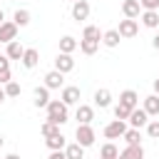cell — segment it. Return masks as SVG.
Returning a JSON list of instances; mask_svg holds the SVG:
<instances>
[{
  "label": "cell",
  "mask_w": 159,
  "mask_h": 159,
  "mask_svg": "<svg viewBox=\"0 0 159 159\" xmlns=\"http://www.w3.org/2000/svg\"><path fill=\"white\" fill-rule=\"evenodd\" d=\"M117 32H119V37H137V32H139V22H137V20L124 17V20H119Z\"/></svg>",
  "instance_id": "277c9868"
},
{
  "label": "cell",
  "mask_w": 159,
  "mask_h": 159,
  "mask_svg": "<svg viewBox=\"0 0 159 159\" xmlns=\"http://www.w3.org/2000/svg\"><path fill=\"white\" fill-rule=\"evenodd\" d=\"M122 12H124V17L137 20V17L142 15V5H139V0H124V2H122Z\"/></svg>",
  "instance_id": "30bf717a"
},
{
  "label": "cell",
  "mask_w": 159,
  "mask_h": 159,
  "mask_svg": "<svg viewBox=\"0 0 159 159\" xmlns=\"http://www.w3.org/2000/svg\"><path fill=\"white\" fill-rule=\"evenodd\" d=\"M2 22H5V12L0 10V25H2Z\"/></svg>",
  "instance_id": "b9f144b4"
},
{
  "label": "cell",
  "mask_w": 159,
  "mask_h": 159,
  "mask_svg": "<svg viewBox=\"0 0 159 159\" xmlns=\"http://www.w3.org/2000/svg\"><path fill=\"white\" fill-rule=\"evenodd\" d=\"M89 17V2L87 0H77V2H72V20H87Z\"/></svg>",
  "instance_id": "ba28073f"
},
{
  "label": "cell",
  "mask_w": 159,
  "mask_h": 159,
  "mask_svg": "<svg viewBox=\"0 0 159 159\" xmlns=\"http://www.w3.org/2000/svg\"><path fill=\"white\" fill-rule=\"evenodd\" d=\"M77 47H80V42H77L72 35H65V37L60 40V52H65V55H72Z\"/></svg>",
  "instance_id": "44dd1931"
},
{
  "label": "cell",
  "mask_w": 159,
  "mask_h": 159,
  "mask_svg": "<svg viewBox=\"0 0 159 159\" xmlns=\"http://www.w3.org/2000/svg\"><path fill=\"white\" fill-rule=\"evenodd\" d=\"M2 144H5V139H2V134H0V147H2Z\"/></svg>",
  "instance_id": "7bdbcfd3"
},
{
  "label": "cell",
  "mask_w": 159,
  "mask_h": 159,
  "mask_svg": "<svg viewBox=\"0 0 159 159\" xmlns=\"http://www.w3.org/2000/svg\"><path fill=\"white\" fill-rule=\"evenodd\" d=\"M119 104H124V107H129V109H137V104H139L137 92H134V89H124V92L119 94Z\"/></svg>",
  "instance_id": "9a60e30c"
},
{
  "label": "cell",
  "mask_w": 159,
  "mask_h": 159,
  "mask_svg": "<svg viewBox=\"0 0 159 159\" xmlns=\"http://www.w3.org/2000/svg\"><path fill=\"white\" fill-rule=\"evenodd\" d=\"M45 144H47V149H50V152H62V149L67 147V142H65L62 132H57V134L47 137V139H45Z\"/></svg>",
  "instance_id": "7c38bea8"
},
{
  "label": "cell",
  "mask_w": 159,
  "mask_h": 159,
  "mask_svg": "<svg viewBox=\"0 0 159 159\" xmlns=\"http://www.w3.org/2000/svg\"><path fill=\"white\" fill-rule=\"evenodd\" d=\"M129 124H132V129H142V127H147L149 124V114L144 112V107L139 109H132V114H129Z\"/></svg>",
  "instance_id": "52a82bcc"
},
{
  "label": "cell",
  "mask_w": 159,
  "mask_h": 159,
  "mask_svg": "<svg viewBox=\"0 0 159 159\" xmlns=\"http://www.w3.org/2000/svg\"><path fill=\"white\" fill-rule=\"evenodd\" d=\"M119 40H122V37H119V32H117V30H107V32L102 35V42H104L107 47H117V45H119Z\"/></svg>",
  "instance_id": "484cf974"
},
{
  "label": "cell",
  "mask_w": 159,
  "mask_h": 159,
  "mask_svg": "<svg viewBox=\"0 0 159 159\" xmlns=\"http://www.w3.org/2000/svg\"><path fill=\"white\" fill-rule=\"evenodd\" d=\"M147 134H149L152 139H159V119H152V122L147 124Z\"/></svg>",
  "instance_id": "d6a6232c"
},
{
  "label": "cell",
  "mask_w": 159,
  "mask_h": 159,
  "mask_svg": "<svg viewBox=\"0 0 159 159\" xmlns=\"http://www.w3.org/2000/svg\"><path fill=\"white\" fill-rule=\"evenodd\" d=\"M154 94H159V80H154Z\"/></svg>",
  "instance_id": "ab89813d"
},
{
  "label": "cell",
  "mask_w": 159,
  "mask_h": 159,
  "mask_svg": "<svg viewBox=\"0 0 159 159\" xmlns=\"http://www.w3.org/2000/svg\"><path fill=\"white\" fill-rule=\"evenodd\" d=\"M50 159H67V157H65V149H62V152H52Z\"/></svg>",
  "instance_id": "8d00e7d4"
},
{
  "label": "cell",
  "mask_w": 159,
  "mask_h": 159,
  "mask_svg": "<svg viewBox=\"0 0 159 159\" xmlns=\"http://www.w3.org/2000/svg\"><path fill=\"white\" fill-rule=\"evenodd\" d=\"M77 119H80V124H89L92 119H94V109L89 107V104H80L77 107V114H75Z\"/></svg>",
  "instance_id": "d6986e66"
},
{
  "label": "cell",
  "mask_w": 159,
  "mask_h": 159,
  "mask_svg": "<svg viewBox=\"0 0 159 159\" xmlns=\"http://www.w3.org/2000/svg\"><path fill=\"white\" fill-rule=\"evenodd\" d=\"M5 70H10V57L0 55V72H5Z\"/></svg>",
  "instance_id": "d590c367"
},
{
  "label": "cell",
  "mask_w": 159,
  "mask_h": 159,
  "mask_svg": "<svg viewBox=\"0 0 159 159\" xmlns=\"http://www.w3.org/2000/svg\"><path fill=\"white\" fill-rule=\"evenodd\" d=\"M32 94H35V99H32L35 107H47V104H50V89H47L45 84H42V87H35Z\"/></svg>",
  "instance_id": "4fadbf2b"
},
{
  "label": "cell",
  "mask_w": 159,
  "mask_h": 159,
  "mask_svg": "<svg viewBox=\"0 0 159 159\" xmlns=\"http://www.w3.org/2000/svg\"><path fill=\"white\" fill-rule=\"evenodd\" d=\"M12 22H15L17 27H25V25H30V12H27V10H15V15H12Z\"/></svg>",
  "instance_id": "4316f807"
},
{
  "label": "cell",
  "mask_w": 159,
  "mask_h": 159,
  "mask_svg": "<svg viewBox=\"0 0 159 159\" xmlns=\"http://www.w3.org/2000/svg\"><path fill=\"white\" fill-rule=\"evenodd\" d=\"M144 112H147L149 117H159V94L144 97Z\"/></svg>",
  "instance_id": "2e32d148"
},
{
  "label": "cell",
  "mask_w": 159,
  "mask_h": 159,
  "mask_svg": "<svg viewBox=\"0 0 159 159\" xmlns=\"http://www.w3.org/2000/svg\"><path fill=\"white\" fill-rule=\"evenodd\" d=\"M15 40H17V25H15L12 20H5V22L0 25V42L10 45V42H15Z\"/></svg>",
  "instance_id": "3957f363"
},
{
  "label": "cell",
  "mask_w": 159,
  "mask_h": 159,
  "mask_svg": "<svg viewBox=\"0 0 159 159\" xmlns=\"http://www.w3.org/2000/svg\"><path fill=\"white\" fill-rule=\"evenodd\" d=\"M152 47H154V50H159V32L152 37Z\"/></svg>",
  "instance_id": "74e56055"
},
{
  "label": "cell",
  "mask_w": 159,
  "mask_h": 159,
  "mask_svg": "<svg viewBox=\"0 0 159 159\" xmlns=\"http://www.w3.org/2000/svg\"><path fill=\"white\" fill-rule=\"evenodd\" d=\"M65 157L67 159H84V147H80L77 142L75 144H67L65 147Z\"/></svg>",
  "instance_id": "603a6c76"
},
{
  "label": "cell",
  "mask_w": 159,
  "mask_h": 159,
  "mask_svg": "<svg viewBox=\"0 0 159 159\" xmlns=\"http://www.w3.org/2000/svg\"><path fill=\"white\" fill-rule=\"evenodd\" d=\"M129 114H132V109H129V107H124V104H117V107H114V117H117V119L127 122V119H129Z\"/></svg>",
  "instance_id": "f546056e"
},
{
  "label": "cell",
  "mask_w": 159,
  "mask_h": 159,
  "mask_svg": "<svg viewBox=\"0 0 159 159\" xmlns=\"http://www.w3.org/2000/svg\"><path fill=\"white\" fill-rule=\"evenodd\" d=\"M22 67H27V70H32L37 62H40V52L35 50V47H25V55H22Z\"/></svg>",
  "instance_id": "8fae6325"
},
{
  "label": "cell",
  "mask_w": 159,
  "mask_h": 159,
  "mask_svg": "<svg viewBox=\"0 0 159 159\" xmlns=\"http://www.w3.org/2000/svg\"><path fill=\"white\" fill-rule=\"evenodd\" d=\"M2 159H20L17 154H7V157H2Z\"/></svg>",
  "instance_id": "60d3db41"
},
{
  "label": "cell",
  "mask_w": 159,
  "mask_h": 159,
  "mask_svg": "<svg viewBox=\"0 0 159 159\" xmlns=\"http://www.w3.org/2000/svg\"><path fill=\"white\" fill-rule=\"evenodd\" d=\"M139 17H142V25H144V27H152V30L159 27V12H157V10H144Z\"/></svg>",
  "instance_id": "ffe728a7"
},
{
  "label": "cell",
  "mask_w": 159,
  "mask_h": 159,
  "mask_svg": "<svg viewBox=\"0 0 159 159\" xmlns=\"http://www.w3.org/2000/svg\"><path fill=\"white\" fill-rule=\"evenodd\" d=\"M124 132H127V124L122 119H114V122H109L104 127V137L107 139H119V137H124Z\"/></svg>",
  "instance_id": "5b68a950"
},
{
  "label": "cell",
  "mask_w": 159,
  "mask_h": 159,
  "mask_svg": "<svg viewBox=\"0 0 159 159\" xmlns=\"http://www.w3.org/2000/svg\"><path fill=\"white\" fill-rule=\"evenodd\" d=\"M5 99H7V94H5V87H0V104H2Z\"/></svg>",
  "instance_id": "f35d334b"
},
{
  "label": "cell",
  "mask_w": 159,
  "mask_h": 159,
  "mask_svg": "<svg viewBox=\"0 0 159 159\" xmlns=\"http://www.w3.org/2000/svg\"><path fill=\"white\" fill-rule=\"evenodd\" d=\"M67 107L80 102V87H62V97H60Z\"/></svg>",
  "instance_id": "5bb4252c"
},
{
  "label": "cell",
  "mask_w": 159,
  "mask_h": 159,
  "mask_svg": "<svg viewBox=\"0 0 159 159\" xmlns=\"http://www.w3.org/2000/svg\"><path fill=\"white\" fill-rule=\"evenodd\" d=\"M75 137H77V144L80 147H92L94 144V129L89 124H77Z\"/></svg>",
  "instance_id": "7a4b0ae2"
},
{
  "label": "cell",
  "mask_w": 159,
  "mask_h": 159,
  "mask_svg": "<svg viewBox=\"0 0 159 159\" xmlns=\"http://www.w3.org/2000/svg\"><path fill=\"white\" fill-rule=\"evenodd\" d=\"M102 35H104V32H99V27L87 25L84 32H82V40H97V42H102Z\"/></svg>",
  "instance_id": "d4e9b609"
},
{
  "label": "cell",
  "mask_w": 159,
  "mask_h": 159,
  "mask_svg": "<svg viewBox=\"0 0 159 159\" xmlns=\"http://www.w3.org/2000/svg\"><path fill=\"white\" fill-rule=\"evenodd\" d=\"M55 70H57V72H62V75L72 72V70H75V60H72V55L60 52V55L55 57Z\"/></svg>",
  "instance_id": "8992f818"
},
{
  "label": "cell",
  "mask_w": 159,
  "mask_h": 159,
  "mask_svg": "<svg viewBox=\"0 0 159 159\" xmlns=\"http://www.w3.org/2000/svg\"><path fill=\"white\" fill-rule=\"evenodd\" d=\"M99 157H102V159H119V149H117L112 142H107V144H102Z\"/></svg>",
  "instance_id": "cb8c5ba5"
},
{
  "label": "cell",
  "mask_w": 159,
  "mask_h": 159,
  "mask_svg": "<svg viewBox=\"0 0 159 159\" xmlns=\"http://www.w3.org/2000/svg\"><path fill=\"white\" fill-rule=\"evenodd\" d=\"M80 50H82L84 55H94V52L99 50V42H97V40H80Z\"/></svg>",
  "instance_id": "83f0119b"
},
{
  "label": "cell",
  "mask_w": 159,
  "mask_h": 159,
  "mask_svg": "<svg viewBox=\"0 0 159 159\" xmlns=\"http://www.w3.org/2000/svg\"><path fill=\"white\" fill-rule=\"evenodd\" d=\"M62 84H65V75H62V72L50 70V72L45 75V87H47V89H60Z\"/></svg>",
  "instance_id": "9c48e42d"
},
{
  "label": "cell",
  "mask_w": 159,
  "mask_h": 159,
  "mask_svg": "<svg viewBox=\"0 0 159 159\" xmlns=\"http://www.w3.org/2000/svg\"><path fill=\"white\" fill-rule=\"evenodd\" d=\"M124 139H127L129 147H137V144L142 142V134H139V129H127V132H124Z\"/></svg>",
  "instance_id": "f1b7e54d"
},
{
  "label": "cell",
  "mask_w": 159,
  "mask_h": 159,
  "mask_svg": "<svg viewBox=\"0 0 159 159\" xmlns=\"http://www.w3.org/2000/svg\"><path fill=\"white\" fill-rule=\"evenodd\" d=\"M5 94H7V97H20V84H17L15 80L7 82V84H5Z\"/></svg>",
  "instance_id": "1f68e13d"
},
{
  "label": "cell",
  "mask_w": 159,
  "mask_h": 159,
  "mask_svg": "<svg viewBox=\"0 0 159 159\" xmlns=\"http://www.w3.org/2000/svg\"><path fill=\"white\" fill-rule=\"evenodd\" d=\"M139 5L144 10H159V0H139Z\"/></svg>",
  "instance_id": "836d02e7"
},
{
  "label": "cell",
  "mask_w": 159,
  "mask_h": 159,
  "mask_svg": "<svg viewBox=\"0 0 159 159\" xmlns=\"http://www.w3.org/2000/svg\"><path fill=\"white\" fill-rule=\"evenodd\" d=\"M47 122H52L57 127L67 122V104L62 99H50V104H47Z\"/></svg>",
  "instance_id": "6da1fadb"
},
{
  "label": "cell",
  "mask_w": 159,
  "mask_h": 159,
  "mask_svg": "<svg viewBox=\"0 0 159 159\" xmlns=\"http://www.w3.org/2000/svg\"><path fill=\"white\" fill-rule=\"evenodd\" d=\"M94 104H97L99 109L109 107V104H112V92H109V89H104V87H102V89H97V92H94Z\"/></svg>",
  "instance_id": "ac0fdd59"
},
{
  "label": "cell",
  "mask_w": 159,
  "mask_h": 159,
  "mask_svg": "<svg viewBox=\"0 0 159 159\" xmlns=\"http://www.w3.org/2000/svg\"><path fill=\"white\" fill-rule=\"evenodd\" d=\"M72 2H77V0H72Z\"/></svg>",
  "instance_id": "ee69618b"
},
{
  "label": "cell",
  "mask_w": 159,
  "mask_h": 159,
  "mask_svg": "<svg viewBox=\"0 0 159 159\" xmlns=\"http://www.w3.org/2000/svg\"><path fill=\"white\" fill-rule=\"evenodd\" d=\"M119 159H144V149H142V144H137V147H124L122 152H119Z\"/></svg>",
  "instance_id": "e0dca14e"
},
{
  "label": "cell",
  "mask_w": 159,
  "mask_h": 159,
  "mask_svg": "<svg viewBox=\"0 0 159 159\" xmlns=\"http://www.w3.org/2000/svg\"><path fill=\"white\" fill-rule=\"evenodd\" d=\"M7 82H12V75H10V70H5V72H0V87H5Z\"/></svg>",
  "instance_id": "e575fe53"
},
{
  "label": "cell",
  "mask_w": 159,
  "mask_h": 159,
  "mask_svg": "<svg viewBox=\"0 0 159 159\" xmlns=\"http://www.w3.org/2000/svg\"><path fill=\"white\" fill-rule=\"evenodd\" d=\"M5 55L10 57V60H22V55H25V47L15 40V42H10L7 45V50H5Z\"/></svg>",
  "instance_id": "7402d4cb"
},
{
  "label": "cell",
  "mask_w": 159,
  "mask_h": 159,
  "mask_svg": "<svg viewBox=\"0 0 159 159\" xmlns=\"http://www.w3.org/2000/svg\"><path fill=\"white\" fill-rule=\"evenodd\" d=\"M40 132H42V137L47 139V137H52V134H57V132H60V127H57V124H52V122H45V124L40 127Z\"/></svg>",
  "instance_id": "4dcf8cb0"
}]
</instances>
